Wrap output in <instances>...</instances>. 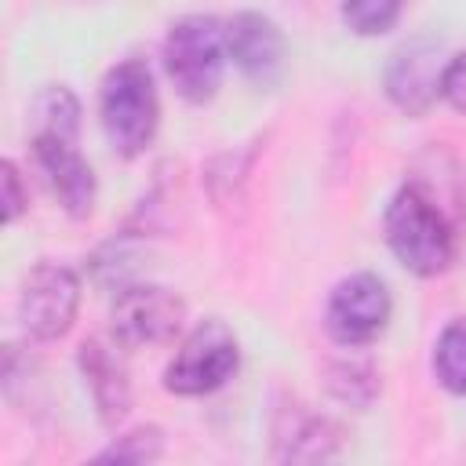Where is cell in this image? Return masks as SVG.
<instances>
[{
  "label": "cell",
  "instance_id": "cell-1",
  "mask_svg": "<svg viewBox=\"0 0 466 466\" xmlns=\"http://www.w3.org/2000/svg\"><path fill=\"white\" fill-rule=\"evenodd\" d=\"M382 237L393 258L415 277H441L455 262V226L422 182H404L382 215Z\"/></svg>",
  "mask_w": 466,
  "mask_h": 466
},
{
  "label": "cell",
  "instance_id": "cell-2",
  "mask_svg": "<svg viewBox=\"0 0 466 466\" xmlns=\"http://www.w3.org/2000/svg\"><path fill=\"white\" fill-rule=\"evenodd\" d=\"M98 120L109 149L124 160H135L153 146L160 127V95L153 69L142 58H124L102 76Z\"/></svg>",
  "mask_w": 466,
  "mask_h": 466
},
{
  "label": "cell",
  "instance_id": "cell-3",
  "mask_svg": "<svg viewBox=\"0 0 466 466\" xmlns=\"http://www.w3.org/2000/svg\"><path fill=\"white\" fill-rule=\"evenodd\" d=\"M226 22L215 15H186L164 36V73L175 95L189 106H208L222 87Z\"/></svg>",
  "mask_w": 466,
  "mask_h": 466
},
{
  "label": "cell",
  "instance_id": "cell-4",
  "mask_svg": "<svg viewBox=\"0 0 466 466\" xmlns=\"http://www.w3.org/2000/svg\"><path fill=\"white\" fill-rule=\"evenodd\" d=\"M240 368V342L233 328L218 317L200 320L178 342L164 368V390L175 397H208L222 390Z\"/></svg>",
  "mask_w": 466,
  "mask_h": 466
},
{
  "label": "cell",
  "instance_id": "cell-5",
  "mask_svg": "<svg viewBox=\"0 0 466 466\" xmlns=\"http://www.w3.org/2000/svg\"><path fill=\"white\" fill-rule=\"evenodd\" d=\"M18 324L33 342L62 339L80 313V277L62 262H36L18 288Z\"/></svg>",
  "mask_w": 466,
  "mask_h": 466
},
{
  "label": "cell",
  "instance_id": "cell-6",
  "mask_svg": "<svg viewBox=\"0 0 466 466\" xmlns=\"http://www.w3.org/2000/svg\"><path fill=\"white\" fill-rule=\"evenodd\" d=\"M186 328V302L164 284H131L109 309V331L120 350L167 346Z\"/></svg>",
  "mask_w": 466,
  "mask_h": 466
},
{
  "label": "cell",
  "instance_id": "cell-7",
  "mask_svg": "<svg viewBox=\"0 0 466 466\" xmlns=\"http://www.w3.org/2000/svg\"><path fill=\"white\" fill-rule=\"evenodd\" d=\"M390 317H393V299L386 280L375 273H350L328 295L324 331L331 335V342L346 350H360L386 331Z\"/></svg>",
  "mask_w": 466,
  "mask_h": 466
},
{
  "label": "cell",
  "instance_id": "cell-8",
  "mask_svg": "<svg viewBox=\"0 0 466 466\" xmlns=\"http://www.w3.org/2000/svg\"><path fill=\"white\" fill-rule=\"evenodd\" d=\"M76 142L80 138H66V135H33V157L51 193L58 197L62 211L69 218H87L95 211L98 182H95V167L87 164Z\"/></svg>",
  "mask_w": 466,
  "mask_h": 466
},
{
  "label": "cell",
  "instance_id": "cell-9",
  "mask_svg": "<svg viewBox=\"0 0 466 466\" xmlns=\"http://www.w3.org/2000/svg\"><path fill=\"white\" fill-rule=\"evenodd\" d=\"M226 55L251 84L269 87L284 73V33L262 11H237L226 18Z\"/></svg>",
  "mask_w": 466,
  "mask_h": 466
},
{
  "label": "cell",
  "instance_id": "cell-10",
  "mask_svg": "<svg viewBox=\"0 0 466 466\" xmlns=\"http://www.w3.org/2000/svg\"><path fill=\"white\" fill-rule=\"evenodd\" d=\"M80 379L91 393V404L106 426H120L131 411V379L124 360L116 357V346L102 339H84L76 350Z\"/></svg>",
  "mask_w": 466,
  "mask_h": 466
},
{
  "label": "cell",
  "instance_id": "cell-11",
  "mask_svg": "<svg viewBox=\"0 0 466 466\" xmlns=\"http://www.w3.org/2000/svg\"><path fill=\"white\" fill-rule=\"evenodd\" d=\"M386 95L408 116H422L433 106V98H441V66L433 47L426 44L400 47L386 66Z\"/></svg>",
  "mask_w": 466,
  "mask_h": 466
},
{
  "label": "cell",
  "instance_id": "cell-12",
  "mask_svg": "<svg viewBox=\"0 0 466 466\" xmlns=\"http://www.w3.org/2000/svg\"><path fill=\"white\" fill-rule=\"evenodd\" d=\"M342 426L328 415L317 411H295L288 430H277V459H291V462H320L331 459L342 444Z\"/></svg>",
  "mask_w": 466,
  "mask_h": 466
},
{
  "label": "cell",
  "instance_id": "cell-13",
  "mask_svg": "<svg viewBox=\"0 0 466 466\" xmlns=\"http://www.w3.org/2000/svg\"><path fill=\"white\" fill-rule=\"evenodd\" d=\"M33 135L80 138V98L66 84H51L33 98Z\"/></svg>",
  "mask_w": 466,
  "mask_h": 466
},
{
  "label": "cell",
  "instance_id": "cell-14",
  "mask_svg": "<svg viewBox=\"0 0 466 466\" xmlns=\"http://www.w3.org/2000/svg\"><path fill=\"white\" fill-rule=\"evenodd\" d=\"M430 364H433V379L451 397H466V317H455L441 328Z\"/></svg>",
  "mask_w": 466,
  "mask_h": 466
},
{
  "label": "cell",
  "instance_id": "cell-15",
  "mask_svg": "<svg viewBox=\"0 0 466 466\" xmlns=\"http://www.w3.org/2000/svg\"><path fill=\"white\" fill-rule=\"evenodd\" d=\"M324 386L335 400L353 404V408H368L382 390L379 371L368 360H353V357L350 360H331L324 368Z\"/></svg>",
  "mask_w": 466,
  "mask_h": 466
},
{
  "label": "cell",
  "instance_id": "cell-16",
  "mask_svg": "<svg viewBox=\"0 0 466 466\" xmlns=\"http://www.w3.org/2000/svg\"><path fill=\"white\" fill-rule=\"evenodd\" d=\"M408 0H342L339 18L353 36H382L397 25Z\"/></svg>",
  "mask_w": 466,
  "mask_h": 466
},
{
  "label": "cell",
  "instance_id": "cell-17",
  "mask_svg": "<svg viewBox=\"0 0 466 466\" xmlns=\"http://www.w3.org/2000/svg\"><path fill=\"white\" fill-rule=\"evenodd\" d=\"M160 455H164V433H160V426H135V430L113 437V441L95 455V462H116V466L131 462V466H146V462H157Z\"/></svg>",
  "mask_w": 466,
  "mask_h": 466
},
{
  "label": "cell",
  "instance_id": "cell-18",
  "mask_svg": "<svg viewBox=\"0 0 466 466\" xmlns=\"http://www.w3.org/2000/svg\"><path fill=\"white\" fill-rule=\"evenodd\" d=\"M0 204H4V222L11 226V222H18L25 211H29V189H25V182H22V171H18V164L11 160V157H4L0 160Z\"/></svg>",
  "mask_w": 466,
  "mask_h": 466
},
{
  "label": "cell",
  "instance_id": "cell-19",
  "mask_svg": "<svg viewBox=\"0 0 466 466\" xmlns=\"http://www.w3.org/2000/svg\"><path fill=\"white\" fill-rule=\"evenodd\" d=\"M441 98L455 113H466V51H455L441 66Z\"/></svg>",
  "mask_w": 466,
  "mask_h": 466
}]
</instances>
